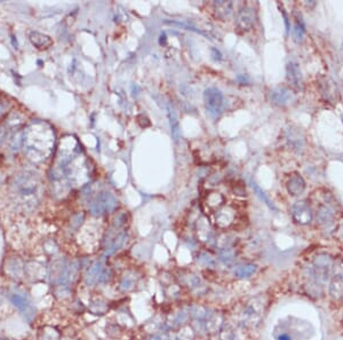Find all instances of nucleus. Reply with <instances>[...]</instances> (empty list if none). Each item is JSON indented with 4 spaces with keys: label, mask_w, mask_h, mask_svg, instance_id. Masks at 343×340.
I'll use <instances>...</instances> for the list:
<instances>
[{
    "label": "nucleus",
    "mask_w": 343,
    "mask_h": 340,
    "mask_svg": "<svg viewBox=\"0 0 343 340\" xmlns=\"http://www.w3.org/2000/svg\"><path fill=\"white\" fill-rule=\"evenodd\" d=\"M103 272V266L101 261H96L93 264L85 275V283L88 287H93L98 282H100L101 274Z\"/></svg>",
    "instance_id": "6ab92c4d"
},
{
    "label": "nucleus",
    "mask_w": 343,
    "mask_h": 340,
    "mask_svg": "<svg viewBox=\"0 0 343 340\" xmlns=\"http://www.w3.org/2000/svg\"><path fill=\"white\" fill-rule=\"evenodd\" d=\"M251 185H252V188H253V190L255 191V194L258 195V196L260 197V200L261 201H263V203H265V205L270 208V210H276V206L274 204H272V202L270 201V198H269L267 195H265V192L262 190L261 188H260V186L256 184V182H251Z\"/></svg>",
    "instance_id": "c85d7f7f"
},
{
    "label": "nucleus",
    "mask_w": 343,
    "mask_h": 340,
    "mask_svg": "<svg viewBox=\"0 0 343 340\" xmlns=\"http://www.w3.org/2000/svg\"><path fill=\"white\" fill-rule=\"evenodd\" d=\"M166 111H167V117L169 121V127H171V133L174 140L176 141L180 136V126L178 120V115H176L175 108L171 102H166Z\"/></svg>",
    "instance_id": "aec40b11"
},
{
    "label": "nucleus",
    "mask_w": 343,
    "mask_h": 340,
    "mask_svg": "<svg viewBox=\"0 0 343 340\" xmlns=\"http://www.w3.org/2000/svg\"><path fill=\"white\" fill-rule=\"evenodd\" d=\"M126 237H127V235H126V234H125V233L119 234V235H118V236L116 237V238H114V243H112V244L110 245V248H109V249L107 250V251H105L104 255H105V256H107V255H111L112 253H114V252L117 251V250H119V249L121 248V246H123L125 239H126Z\"/></svg>",
    "instance_id": "c756f323"
},
{
    "label": "nucleus",
    "mask_w": 343,
    "mask_h": 340,
    "mask_svg": "<svg viewBox=\"0 0 343 340\" xmlns=\"http://www.w3.org/2000/svg\"><path fill=\"white\" fill-rule=\"evenodd\" d=\"M276 340H292V337L286 332H280L275 335Z\"/></svg>",
    "instance_id": "c9c22d12"
},
{
    "label": "nucleus",
    "mask_w": 343,
    "mask_h": 340,
    "mask_svg": "<svg viewBox=\"0 0 343 340\" xmlns=\"http://www.w3.org/2000/svg\"><path fill=\"white\" fill-rule=\"evenodd\" d=\"M287 73V80L290 83L291 86L295 89H302L303 87V78L302 73H301L299 64L294 61H291L287 64L286 68Z\"/></svg>",
    "instance_id": "f8f14e48"
},
{
    "label": "nucleus",
    "mask_w": 343,
    "mask_h": 340,
    "mask_svg": "<svg viewBox=\"0 0 343 340\" xmlns=\"http://www.w3.org/2000/svg\"><path fill=\"white\" fill-rule=\"evenodd\" d=\"M0 340H11V339H8L7 337H5V336H1V335H0Z\"/></svg>",
    "instance_id": "4c0bfd02"
},
{
    "label": "nucleus",
    "mask_w": 343,
    "mask_h": 340,
    "mask_svg": "<svg viewBox=\"0 0 343 340\" xmlns=\"http://www.w3.org/2000/svg\"><path fill=\"white\" fill-rule=\"evenodd\" d=\"M332 258L327 255H319L315 258L312 264L309 266V276L311 277L315 285H323L331 278L333 272Z\"/></svg>",
    "instance_id": "20e7f679"
},
{
    "label": "nucleus",
    "mask_w": 343,
    "mask_h": 340,
    "mask_svg": "<svg viewBox=\"0 0 343 340\" xmlns=\"http://www.w3.org/2000/svg\"><path fill=\"white\" fill-rule=\"evenodd\" d=\"M61 333L57 331L55 328L49 325L41 326L38 330L37 333V340H60Z\"/></svg>",
    "instance_id": "393cba45"
},
{
    "label": "nucleus",
    "mask_w": 343,
    "mask_h": 340,
    "mask_svg": "<svg viewBox=\"0 0 343 340\" xmlns=\"http://www.w3.org/2000/svg\"><path fill=\"white\" fill-rule=\"evenodd\" d=\"M237 333L230 324H223L220 329V340H237Z\"/></svg>",
    "instance_id": "cd10ccee"
},
{
    "label": "nucleus",
    "mask_w": 343,
    "mask_h": 340,
    "mask_svg": "<svg viewBox=\"0 0 343 340\" xmlns=\"http://www.w3.org/2000/svg\"><path fill=\"white\" fill-rule=\"evenodd\" d=\"M264 304L259 298L253 299L246 305V307L239 316V324L244 328H255L260 324L263 316Z\"/></svg>",
    "instance_id": "39448f33"
},
{
    "label": "nucleus",
    "mask_w": 343,
    "mask_h": 340,
    "mask_svg": "<svg viewBox=\"0 0 343 340\" xmlns=\"http://www.w3.org/2000/svg\"><path fill=\"white\" fill-rule=\"evenodd\" d=\"M256 272V266L253 264H245L237 266L233 271V275L238 278H247L252 276L253 274Z\"/></svg>",
    "instance_id": "a878e982"
},
{
    "label": "nucleus",
    "mask_w": 343,
    "mask_h": 340,
    "mask_svg": "<svg viewBox=\"0 0 343 340\" xmlns=\"http://www.w3.org/2000/svg\"><path fill=\"white\" fill-rule=\"evenodd\" d=\"M118 206L117 198L114 194L109 191H102L93 198L89 203V212L93 216H104V214L111 213L116 210Z\"/></svg>",
    "instance_id": "423d86ee"
},
{
    "label": "nucleus",
    "mask_w": 343,
    "mask_h": 340,
    "mask_svg": "<svg viewBox=\"0 0 343 340\" xmlns=\"http://www.w3.org/2000/svg\"><path fill=\"white\" fill-rule=\"evenodd\" d=\"M255 23V12L249 6H243L237 14V27L242 31H249Z\"/></svg>",
    "instance_id": "9d476101"
},
{
    "label": "nucleus",
    "mask_w": 343,
    "mask_h": 340,
    "mask_svg": "<svg viewBox=\"0 0 343 340\" xmlns=\"http://www.w3.org/2000/svg\"><path fill=\"white\" fill-rule=\"evenodd\" d=\"M22 144L29 158L33 162H45L54 152L55 132L46 121H33L24 130Z\"/></svg>",
    "instance_id": "f03ea898"
},
{
    "label": "nucleus",
    "mask_w": 343,
    "mask_h": 340,
    "mask_svg": "<svg viewBox=\"0 0 343 340\" xmlns=\"http://www.w3.org/2000/svg\"><path fill=\"white\" fill-rule=\"evenodd\" d=\"M8 300L11 301V304L13 306L16 307L20 312H22L23 314H32L31 312V305L30 301L25 296L21 293L17 292H11L8 293Z\"/></svg>",
    "instance_id": "dca6fc26"
},
{
    "label": "nucleus",
    "mask_w": 343,
    "mask_h": 340,
    "mask_svg": "<svg viewBox=\"0 0 343 340\" xmlns=\"http://www.w3.org/2000/svg\"><path fill=\"white\" fill-rule=\"evenodd\" d=\"M198 261L200 262L201 265L205 266V267H214L215 266V259L213 258L211 255H208V253H201V255L198 256Z\"/></svg>",
    "instance_id": "72a5a7b5"
},
{
    "label": "nucleus",
    "mask_w": 343,
    "mask_h": 340,
    "mask_svg": "<svg viewBox=\"0 0 343 340\" xmlns=\"http://www.w3.org/2000/svg\"><path fill=\"white\" fill-rule=\"evenodd\" d=\"M233 219H235V211L229 206L222 207L221 210L217 211L215 217L216 224L221 227V228H226V227L229 226L233 221Z\"/></svg>",
    "instance_id": "5701e85b"
},
{
    "label": "nucleus",
    "mask_w": 343,
    "mask_h": 340,
    "mask_svg": "<svg viewBox=\"0 0 343 340\" xmlns=\"http://www.w3.org/2000/svg\"><path fill=\"white\" fill-rule=\"evenodd\" d=\"M214 12H215L216 17H219L221 21H227L231 17L233 11L232 1H226V0H220V1L214 2Z\"/></svg>",
    "instance_id": "f3484780"
},
{
    "label": "nucleus",
    "mask_w": 343,
    "mask_h": 340,
    "mask_svg": "<svg viewBox=\"0 0 343 340\" xmlns=\"http://www.w3.org/2000/svg\"><path fill=\"white\" fill-rule=\"evenodd\" d=\"M176 340H195V332L190 326H185L176 336Z\"/></svg>",
    "instance_id": "473e14b6"
},
{
    "label": "nucleus",
    "mask_w": 343,
    "mask_h": 340,
    "mask_svg": "<svg viewBox=\"0 0 343 340\" xmlns=\"http://www.w3.org/2000/svg\"><path fill=\"white\" fill-rule=\"evenodd\" d=\"M329 292L336 300L343 299V262L336 267V274L329 285Z\"/></svg>",
    "instance_id": "ddd939ff"
},
{
    "label": "nucleus",
    "mask_w": 343,
    "mask_h": 340,
    "mask_svg": "<svg viewBox=\"0 0 343 340\" xmlns=\"http://www.w3.org/2000/svg\"><path fill=\"white\" fill-rule=\"evenodd\" d=\"M52 179L54 185L77 186L89 179L88 160L82 153L78 141L72 136H65L57 152L55 165L53 166Z\"/></svg>",
    "instance_id": "f257e3e1"
},
{
    "label": "nucleus",
    "mask_w": 343,
    "mask_h": 340,
    "mask_svg": "<svg viewBox=\"0 0 343 340\" xmlns=\"http://www.w3.org/2000/svg\"><path fill=\"white\" fill-rule=\"evenodd\" d=\"M203 324V328L207 332H216L223 325V319L220 314L215 312H211L210 315L204 322H200Z\"/></svg>",
    "instance_id": "412c9836"
},
{
    "label": "nucleus",
    "mask_w": 343,
    "mask_h": 340,
    "mask_svg": "<svg viewBox=\"0 0 343 340\" xmlns=\"http://www.w3.org/2000/svg\"><path fill=\"white\" fill-rule=\"evenodd\" d=\"M12 194L14 200L25 210H33L39 205L44 194L43 182L37 174L23 172L15 175L12 182Z\"/></svg>",
    "instance_id": "7ed1b4c3"
},
{
    "label": "nucleus",
    "mask_w": 343,
    "mask_h": 340,
    "mask_svg": "<svg viewBox=\"0 0 343 340\" xmlns=\"http://www.w3.org/2000/svg\"><path fill=\"white\" fill-rule=\"evenodd\" d=\"M149 340H171V338H169V336L166 335V333H163V335L153 336L152 338H150Z\"/></svg>",
    "instance_id": "e433bc0d"
},
{
    "label": "nucleus",
    "mask_w": 343,
    "mask_h": 340,
    "mask_svg": "<svg viewBox=\"0 0 343 340\" xmlns=\"http://www.w3.org/2000/svg\"><path fill=\"white\" fill-rule=\"evenodd\" d=\"M269 96H270L271 103L278 105V107H285V105L291 103V101L293 100L292 92L285 87H276L271 89L270 93H269Z\"/></svg>",
    "instance_id": "9b49d317"
},
{
    "label": "nucleus",
    "mask_w": 343,
    "mask_h": 340,
    "mask_svg": "<svg viewBox=\"0 0 343 340\" xmlns=\"http://www.w3.org/2000/svg\"><path fill=\"white\" fill-rule=\"evenodd\" d=\"M286 139L288 143H290V146L292 147V149L295 150L297 153H301L303 152L304 139L303 136H301L299 131L295 130V128H290V130H287Z\"/></svg>",
    "instance_id": "a211bd4d"
},
{
    "label": "nucleus",
    "mask_w": 343,
    "mask_h": 340,
    "mask_svg": "<svg viewBox=\"0 0 343 340\" xmlns=\"http://www.w3.org/2000/svg\"><path fill=\"white\" fill-rule=\"evenodd\" d=\"M204 104L208 116L216 119L222 112L223 95L220 89L210 87L204 92Z\"/></svg>",
    "instance_id": "0eeeda50"
},
{
    "label": "nucleus",
    "mask_w": 343,
    "mask_h": 340,
    "mask_svg": "<svg viewBox=\"0 0 343 340\" xmlns=\"http://www.w3.org/2000/svg\"><path fill=\"white\" fill-rule=\"evenodd\" d=\"M45 274H46V271L39 262L31 261L25 264V275H28V277L33 278V280H40V278L45 277Z\"/></svg>",
    "instance_id": "b1692460"
},
{
    "label": "nucleus",
    "mask_w": 343,
    "mask_h": 340,
    "mask_svg": "<svg viewBox=\"0 0 343 340\" xmlns=\"http://www.w3.org/2000/svg\"><path fill=\"white\" fill-rule=\"evenodd\" d=\"M317 221L325 228H329L334 223V210L329 205H320L317 211Z\"/></svg>",
    "instance_id": "2eb2a0df"
},
{
    "label": "nucleus",
    "mask_w": 343,
    "mask_h": 340,
    "mask_svg": "<svg viewBox=\"0 0 343 340\" xmlns=\"http://www.w3.org/2000/svg\"><path fill=\"white\" fill-rule=\"evenodd\" d=\"M30 41L32 43L33 46H36L38 50H47V48H49L53 45V40L52 38L49 36H47V34H40V32L38 31H32L30 32Z\"/></svg>",
    "instance_id": "4be33fe9"
},
{
    "label": "nucleus",
    "mask_w": 343,
    "mask_h": 340,
    "mask_svg": "<svg viewBox=\"0 0 343 340\" xmlns=\"http://www.w3.org/2000/svg\"><path fill=\"white\" fill-rule=\"evenodd\" d=\"M236 251L230 246L228 248H221L219 251V260L224 265H230L235 260Z\"/></svg>",
    "instance_id": "bb28decb"
},
{
    "label": "nucleus",
    "mask_w": 343,
    "mask_h": 340,
    "mask_svg": "<svg viewBox=\"0 0 343 340\" xmlns=\"http://www.w3.org/2000/svg\"><path fill=\"white\" fill-rule=\"evenodd\" d=\"M286 187L287 191L290 192L292 196H300L306 190V181H304V179L300 174L294 173L288 179Z\"/></svg>",
    "instance_id": "4468645a"
},
{
    "label": "nucleus",
    "mask_w": 343,
    "mask_h": 340,
    "mask_svg": "<svg viewBox=\"0 0 343 340\" xmlns=\"http://www.w3.org/2000/svg\"><path fill=\"white\" fill-rule=\"evenodd\" d=\"M292 217L299 224H308L312 221V210L306 201H300L292 206Z\"/></svg>",
    "instance_id": "6e6552de"
},
{
    "label": "nucleus",
    "mask_w": 343,
    "mask_h": 340,
    "mask_svg": "<svg viewBox=\"0 0 343 340\" xmlns=\"http://www.w3.org/2000/svg\"><path fill=\"white\" fill-rule=\"evenodd\" d=\"M136 283V277L133 274H127L123 277V280L120 282V289L123 291H130L134 288V285Z\"/></svg>",
    "instance_id": "7c9ffc66"
},
{
    "label": "nucleus",
    "mask_w": 343,
    "mask_h": 340,
    "mask_svg": "<svg viewBox=\"0 0 343 340\" xmlns=\"http://www.w3.org/2000/svg\"><path fill=\"white\" fill-rule=\"evenodd\" d=\"M304 34H306V27H304L303 21L297 20L295 22V24H294V29H293L294 38H295L297 41H302Z\"/></svg>",
    "instance_id": "2f4dec72"
},
{
    "label": "nucleus",
    "mask_w": 343,
    "mask_h": 340,
    "mask_svg": "<svg viewBox=\"0 0 343 340\" xmlns=\"http://www.w3.org/2000/svg\"><path fill=\"white\" fill-rule=\"evenodd\" d=\"M110 277H111L110 269H103V272H102L101 274L100 282H102V283H107V282L110 280Z\"/></svg>",
    "instance_id": "f704fd0d"
},
{
    "label": "nucleus",
    "mask_w": 343,
    "mask_h": 340,
    "mask_svg": "<svg viewBox=\"0 0 343 340\" xmlns=\"http://www.w3.org/2000/svg\"><path fill=\"white\" fill-rule=\"evenodd\" d=\"M2 305H4V300H2L1 296H0V308H1V307H2Z\"/></svg>",
    "instance_id": "58836bf2"
},
{
    "label": "nucleus",
    "mask_w": 343,
    "mask_h": 340,
    "mask_svg": "<svg viewBox=\"0 0 343 340\" xmlns=\"http://www.w3.org/2000/svg\"><path fill=\"white\" fill-rule=\"evenodd\" d=\"M5 272L13 280H21L25 275V262L20 256H12L6 261Z\"/></svg>",
    "instance_id": "1a4fd4ad"
}]
</instances>
